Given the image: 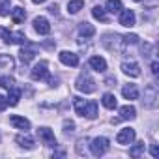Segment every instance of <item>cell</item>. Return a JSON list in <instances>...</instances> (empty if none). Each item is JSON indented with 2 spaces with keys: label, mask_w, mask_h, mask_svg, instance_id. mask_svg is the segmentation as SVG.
<instances>
[{
  "label": "cell",
  "mask_w": 159,
  "mask_h": 159,
  "mask_svg": "<svg viewBox=\"0 0 159 159\" xmlns=\"http://www.w3.org/2000/svg\"><path fill=\"white\" fill-rule=\"evenodd\" d=\"M96 84H98V83L90 77L88 71H83L81 75L77 77V81H75V88H77L79 92H83V94H92V92H96V88H98Z\"/></svg>",
  "instance_id": "cell-1"
},
{
  "label": "cell",
  "mask_w": 159,
  "mask_h": 159,
  "mask_svg": "<svg viewBox=\"0 0 159 159\" xmlns=\"http://www.w3.org/2000/svg\"><path fill=\"white\" fill-rule=\"evenodd\" d=\"M0 39H2L6 45H13V43H19V45H25L28 39L23 32H11L4 26H0Z\"/></svg>",
  "instance_id": "cell-2"
},
{
  "label": "cell",
  "mask_w": 159,
  "mask_h": 159,
  "mask_svg": "<svg viewBox=\"0 0 159 159\" xmlns=\"http://www.w3.org/2000/svg\"><path fill=\"white\" fill-rule=\"evenodd\" d=\"M101 45L105 47V49H109V51H116V52H122L124 49H125V45H124V39H122V36H118V34H105L103 38H101Z\"/></svg>",
  "instance_id": "cell-3"
},
{
  "label": "cell",
  "mask_w": 159,
  "mask_h": 159,
  "mask_svg": "<svg viewBox=\"0 0 159 159\" xmlns=\"http://www.w3.org/2000/svg\"><path fill=\"white\" fill-rule=\"evenodd\" d=\"M144 107L146 109H155L157 103H159V92L155 88V84H148L144 88V99H142Z\"/></svg>",
  "instance_id": "cell-4"
},
{
  "label": "cell",
  "mask_w": 159,
  "mask_h": 159,
  "mask_svg": "<svg viewBox=\"0 0 159 159\" xmlns=\"http://www.w3.org/2000/svg\"><path fill=\"white\" fill-rule=\"evenodd\" d=\"M109 148H111V144H109V139H105V137H96V139L90 142V152H92V155H96V157L105 155V153L109 152Z\"/></svg>",
  "instance_id": "cell-5"
},
{
  "label": "cell",
  "mask_w": 159,
  "mask_h": 159,
  "mask_svg": "<svg viewBox=\"0 0 159 159\" xmlns=\"http://www.w3.org/2000/svg\"><path fill=\"white\" fill-rule=\"evenodd\" d=\"M30 77L34 79V81H47V79L51 77V75H49V64H47V60H39V62L32 67Z\"/></svg>",
  "instance_id": "cell-6"
},
{
  "label": "cell",
  "mask_w": 159,
  "mask_h": 159,
  "mask_svg": "<svg viewBox=\"0 0 159 159\" xmlns=\"http://www.w3.org/2000/svg\"><path fill=\"white\" fill-rule=\"evenodd\" d=\"M38 139H39L45 146L56 148V137H54L52 129H49V127H39V129H38Z\"/></svg>",
  "instance_id": "cell-7"
},
{
  "label": "cell",
  "mask_w": 159,
  "mask_h": 159,
  "mask_svg": "<svg viewBox=\"0 0 159 159\" xmlns=\"http://www.w3.org/2000/svg\"><path fill=\"white\" fill-rule=\"evenodd\" d=\"M133 140H135V129H131V127H124V129H120L118 135H116V142H118V144L127 146V144H131Z\"/></svg>",
  "instance_id": "cell-8"
},
{
  "label": "cell",
  "mask_w": 159,
  "mask_h": 159,
  "mask_svg": "<svg viewBox=\"0 0 159 159\" xmlns=\"http://www.w3.org/2000/svg\"><path fill=\"white\" fill-rule=\"evenodd\" d=\"M120 17H118V21H120V25L122 26H125V28H131V26H135V13H133V10H120V13H118Z\"/></svg>",
  "instance_id": "cell-9"
},
{
  "label": "cell",
  "mask_w": 159,
  "mask_h": 159,
  "mask_svg": "<svg viewBox=\"0 0 159 159\" xmlns=\"http://www.w3.org/2000/svg\"><path fill=\"white\" fill-rule=\"evenodd\" d=\"M58 58H60V62H62L64 66H69V67L79 66V56H77L75 52H71V51H62V52L58 54Z\"/></svg>",
  "instance_id": "cell-10"
},
{
  "label": "cell",
  "mask_w": 159,
  "mask_h": 159,
  "mask_svg": "<svg viewBox=\"0 0 159 159\" xmlns=\"http://www.w3.org/2000/svg\"><path fill=\"white\" fill-rule=\"evenodd\" d=\"M10 124H11L15 129H21V131H25V133L30 129V120L25 118V116H17V114H13V116H10Z\"/></svg>",
  "instance_id": "cell-11"
},
{
  "label": "cell",
  "mask_w": 159,
  "mask_h": 159,
  "mask_svg": "<svg viewBox=\"0 0 159 159\" xmlns=\"http://www.w3.org/2000/svg\"><path fill=\"white\" fill-rule=\"evenodd\" d=\"M34 30L39 34V36H47L51 32V25L45 17H36L34 19Z\"/></svg>",
  "instance_id": "cell-12"
},
{
  "label": "cell",
  "mask_w": 159,
  "mask_h": 159,
  "mask_svg": "<svg viewBox=\"0 0 159 159\" xmlns=\"http://www.w3.org/2000/svg\"><path fill=\"white\" fill-rule=\"evenodd\" d=\"M21 62L23 64H30L32 60H34V56H36V47H32V45H28V41L23 45V49H21Z\"/></svg>",
  "instance_id": "cell-13"
},
{
  "label": "cell",
  "mask_w": 159,
  "mask_h": 159,
  "mask_svg": "<svg viewBox=\"0 0 159 159\" xmlns=\"http://www.w3.org/2000/svg\"><path fill=\"white\" fill-rule=\"evenodd\" d=\"M88 64H90V67H92L94 71H98V73H105V71H107V60H105L103 56H92Z\"/></svg>",
  "instance_id": "cell-14"
},
{
  "label": "cell",
  "mask_w": 159,
  "mask_h": 159,
  "mask_svg": "<svg viewBox=\"0 0 159 159\" xmlns=\"http://www.w3.org/2000/svg\"><path fill=\"white\" fill-rule=\"evenodd\" d=\"M122 71L127 75V77H139L140 75V67L137 62H122Z\"/></svg>",
  "instance_id": "cell-15"
},
{
  "label": "cell",
  "mask_w": 159,
  "mask_h": 159,
  "mask_svg": "<svg viewBox=\"0 0 159 159\" xmlns=\"http://www.w3.org/2000/svg\"><path fill=\"white\" fill-rule=\"evenodd\" d=\"M15 69V60L10 54H0V71H13Z\"/></svg>",
  "instance_id": "cell-16"
},
{
  "label": "cell",
  "mask_w": 159,
  "mask_h": 159,
  "mask_svg": "<svg viewBox=\"0 0 159 159\" xmlns=\"http://www.w3.org/2000/svg\"><path fill=\"white\" fill-rule=\"evenodd\" d=\"M122 96H124L125 99H129V101L139 99V88H137V84H125V86L122 88Z\"/></svg>",
  "instance_id": "cell-17"
},
{
  "label": "cell",
  "mask_w": 159,
  "mask_h": 159,
  "mask_svg": "<svg viewBox=\"0 0 159 159\" xmlns=\"http://www.w3.org/2000/svg\"><path fill=\"white\" fill-rule=\"evenodd\" d=\"M101 103H103V107H105V109H109V111H114V109L118 107L116 96H114V94H111V92L103 94V98H101Z\"/></svg>",
  "instance_id": "cell-18"
},
{
  "label": "cell",
  "mask_w": 159,
  "mask_h": 159,
  "mask_svg": "<svg viewBox=\"0 0 159 159\" xmlns=\"http://www.w3.org/2000/svg\"><path fill=\"white\" fill-rule=\"evenodd\" d=\"M98 116V103L96 101H86V107L83 111V118H88V120H94Z\"/></svg>",
  "instance_id": "cell-19"
},
{
  "label": "cell",
  "mask_w": 159,
  "mask_h": 159,
  "mask_svg": "<svg viewBox=\"0 0 159 159\" xmlns=\"http://www.w3.org/2000/svg\"><path fill=\"white\" fill-rule=\"evenodd\" d=\"M135 116H137V111L133 105L120 107V120H135Z\"/></svg>",
  "instance_id": "cell-20"
},
{
  "label": "cell",
  "mask_w": 159,
  "mask_h": 159,
  "mask_svg": "<svg viewBox=\"0 0 159 159\" xmlns=\"http://www.w3.org/2000/svg\"><path fill=\"white\" fill-rule=\"evenodd\" d=\"M15 142L19 144V148H25V150H34V140L28 137V135H17L15 137Z\"/></svg>",
  "instance_id": "cell-21"
},
{
  "label": "cell",
  "mask_w": 159,
  "mask_h": 159,
  "mask_svg": "<svg viewBox=\"0 0 159 159\" xmlns=\"http://www.w3.org/2000/svg\"><path fill=\"white\" fill-rule=\"evenodd\" d=\"M10 13H11V21H13L15 25H21V23L25 21V17H26V11H25V8H21V6L13 8Z\"/></svg>",
  "instance_id": "cell-22"
},
{
  "label": "cell",
  "mask_w": 159,
  "mask_h": 159,
  "mask_svg": "<svg viewBox=\"0 0 159 159\" xmlns=\"http://www.w3.org/2000/svg\"><path fill=\"white\" fill-rule=\"evenodd\" d=\"M79 34H81L83 38H92L96 34V28L90 23H81V25H79Z\"/></svg>",
  "instance_id": "cell-23"
},
{
  "label": "cell",
  "mask_w": 159,
  "mask_h": 159,
  "mask_svg": "<svg viewBox=\"0 0 159 159\" xmlns=\"http://www.w3.org/2000/svg\"><path fill=\"white\" fill-rule=\"evenodd\" d=\"M124 6H122V0H107V4H105V11H109V13H120V10H122Z\"/></svg>",
  "instance_id": "cell-24"
},
{
  "label": "cell",
  "mask_w": 159,
  "mask_h": 159,
  "mask_svg": "<svg viewBox=\"0 0 159 159\" xmlns=\"http://www.w3.org/2000/svg\"><path fill=\"white\" fill-rule=\"evenodd\" d=\"M83 8H84V0H69V2H67V11H69L71 15L79 13Z\"/></svg>",
  "instance_id": "cell-25"
},
{
  "label": "cell",
  "mask_w": 159,
  "mask_h": 159,
  "mask_svg": "<svg viewBox=\"0 0 159 159\" xmlns=\"http://www.w3.org/2000/svg\"><path fill=\"white\" fill-rule=\"evenodd\" d=\"M19 99H21V90H19L17 86L10 88V94H8V105L15 107V105L19 103Z\"/></svg>",
  "instance_id": "cell-26"
},
{
  "label": "cell",
  "mask_w": 159,
  "mask_h": 159,
  "mask_svg": "<svg viewBox=\"0 0 159 159\" xmlns=\"http://www.w3.org/2000/svg\"><path fill=\"white\" fill-rule=\"evenodd\" d=\"M144 150H146V144H144V142H137V144H133V146L129 148V155H131V157H140V155L144 153Z\"/></svg>",
  "instance_id": "cell-27"
},
{
  "label": "cell",
  "mask_w": 159,
  "mask_h": 159,
  "mask_svg": "<svg viewBox=\"0 0 159 159\" xmlns=\"http://www.w3.org/2000/svg\"><path fill=\"white\" fill-rule=\"evenodd\" d=\"M92 15H94V19H98V21H101V23L107 21V11H105V8H101V6H94V8H92Z\"/></svg>",
  "instance_id": "cell-28"
},
{
  "label": "cell",
  "mask_w": 159,
  "mask_h": 159,
  "mask_svg": "<svg viewBox=\"0 0 159 159\" xmlns=\"http://www.w3.org/2000/svg\"><path fill=\"white\" fill-rule=\"evenodd\" d=\"M0 86L6 88V90L13 88V86H15V79H13L11 75H2V77H0Z\"/></svg>",
  "instance_id": "cell-29"
},
{
  "label": "cell",
  "mask_w": 159,
  "mask_h": 159,
  "mask_svg": "<svg viewBox=\"0 0 159 159\" xmlns=\"http://www.w3.org/2000/svg\"><path fill=\"white\" fill-rule=\"evenodd\" d=\"M84 107H86V101H84L83 98H75V99H73V109H75V112H77L79 116H83Z\"/></svg>",
  "instance_id": "cell-30"
},
{
  "label": "cell",
  "mask_w": 159,
  "mask_h": 159,
  "mask_svg": "<svg viewBox=\"0 0 159 159\" xmlns=\"http://www.w3.org/2000/svg\"><path fill=\"white\" fill-rule=\"evenodd\" d=\"M11 8V2L10 0H0V17H6V15H10V10Z\"/></svg>",
  "instance_id": "cell-31"
},
{
  "label": "cell",
  "mask_w": 159,
  "mask_h": 159,
  "mask_svg": "<svg viewBox=\"0 0 159 159\" xmlns=\"http://www.w3.org/2000/svg\"><path fill=\"white\" fill-rule=\"evenodd\" d=\"M122 39H124V45H125V47H127V45H137V43H139V36H137V34L122 36Z\"/></svg>",
  "instance_id": "cell-32"
},
{
  "label": "cell",
  "mask_w": 159,
  "mask_h": 159,
  "mask_svg": "<svg viewBox=\"0 0 159 159\" xmlns=\"http://www.w3.org/2000/svg\"><path fill=\"white\" fill-rule=\"evenodd\" d=\"M152 43H148V41H144V43H140V51H142V56L144 58H148L150 54H152Z\"/></svg>",
  "instance_id": "cell-33"
},
{
  "label": "cell",
  "mask_w": 159,
  "mask_h": 159,
  "mask_svg": "<svg viewBox=\"0 0 159 159\" xmlns=\"http://www.w3.org/2000/svg\"><path fill=\"white\" fill-rule=\"evenodd\" d=\"M73 131H75V124L71 120H66L64 122V133L67 135V133H73Z\"/></svg>",
  "instance_id": "cell-34"
},
{
  "label": "cell",
  "mask_w": 159,
  "mask_h": 159,
  "mask_svg": "<svg viewBox=\"0 0 159 159\" xmlns=\"http://www.w3.org/2000/svg\"><path fill=\"white\" fill-rule=\"evenodd\" d=\"M6 107H8V98L0 94V111H6Z\"/></svg>",
  "instance_id": "cell-35"
},
{
  "label": "cell",
  "mask_w": 159,
  "mask_h": 159,
  "mask_svg": "<svg viewBox=\"0 0 159 159\" xmlns=\"http://www.w3.org/2000/svg\"><path fill=\"white\" fill-rule=\"evenodd\" d=\"M150 153H152V157H159V150H157V144H152V146H150Z\"/></svg>",
  "instance_id": "cell-36"
},
{
  "label": "cell",
  "mask_w": 159,
  "mask_h": 159,
  "mask_svg": "<svg viewBox=\"0 0 159 159\" xmlns=\"http://www.w3.org/2000/svg\"><path fill=\"white\" fill-rule=\"evenodd\" d=\"M152 73H153L155 77H157V73H159V62H155V60L152 62Z\"/></svg>",
  "instance_id": "cell-37"
},
{
  "label": "cell",
  "mask_w": 159,
  "mask_h": 159,
  "mask_svg": "<svg viewBox=\"0 0 159 159\" xmlns=\"http://www.w3.org/2000/svg\"><path fill=\"white\" fill-rule=\"evenodd\" d=\"M47 81H49V86H52V88L58 86V79H56V77H49Z\"/></svg>",
  "instance_id": "cell-38"
},
{
  "label": "cell",
  "mask_w": 159,
  "mask_h": 159,
  "mask_svg": "<svg viewBox=\"0 0 159 159\" xmlns=\"http://www.w3.org/2000/svg\"><path fill=\"white\" fill-rule=\"evenodd\" d=\"M49 11H51V13H58V6H56V4L49 6Z\"/></svg>",
  "instance_id": "cell-39"
},
{
  "label": "cell",
  "mask_w": 159,
  "mask_h": 159,
  "mask_svg": "<svg viewBox=\"0 0 159 159\" xmlns=\"http://www.w3.org/2000/svg\"><path fill=\"white\" fill-rule=\"evenodd\" d=\"M32 2H34V4H43L45 0H32Z\"/></svg>",
  "instance_id": "cell-40"
},
{
  "label": "cell",
  "mask_w": 159,
  "mask_h": 159,
  "mask_svg": "<svg viewBox=\"0 0 159 159\" xmlns=\"http://www.w3.org/2000/svg\"><path fill=\"white\" fill-rule=\"evenodd\" d=\"M135 2H142V0H135Z\"/></svg>",
  "instance_id": "cell-41"
},
{
  "label": "cell",
  "mask_w": 159,
  "mask_h": 159,
  "mask_svg": "<svg viewBox=\"0 0 159 159\" xmlns=\"http://www.w3.org/2000/svg\"><path fill=\"white\" fill-rule=\"evenodd\" d=\"M0 140H2V135H0Z\"/></svg>",
  "instance_id": "cell-42"
}]
</instances>
